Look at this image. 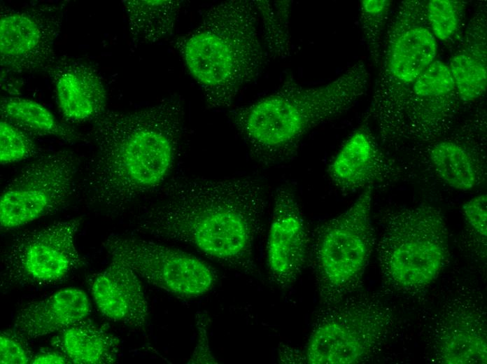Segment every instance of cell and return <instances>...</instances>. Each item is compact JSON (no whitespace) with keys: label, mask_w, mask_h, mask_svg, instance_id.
<instances>
[{"label":"cell","mask_w":487,"mask_h":364,"mask_svg":"<svg viewBox=\"0 0 487 364\" xmlns=\"http://www.w3.org/2000/svg\"><path fill=\"white\" fill-rule=\"evenodd\" d=\"M163 188L161 199L137 216V231L188 244L234 269L253 268L267 205L257 180L182 177Z\"/></svg>","instance_id":"obj_1"},{"label":"cell","mask_w":487,"mask_h":364,"mask_svg":"<svg viewBox=\"0 0 487 364\" xmlns=\"http://www.w3.org/2000/svg\"><path fill=\"white\" fill-rule=\"evenodd\" d=\"M183 108L178 99L132 111L106 110L93 120L96 152L82 189L86 203L111 214L162 186L178 154Z\"/></svg>","instance_id":"obj_2"},{"label":"cell","mask_w":487,"mask_h":364,"mask_svg":"<svg viewBox=\"0 0 487 364\" xmlns=\"http://www.w3.org/2000/svg\"><path fill=\"white\" fill-rule=\"evenodd\" d=\"M369 83L362 61L322 85L304 86L290 77L272 94L232 111L231 118L256 160L279 164L296 156L309 131L351 108Z\"/></svg>","instance_id":"obj_3"},{"label":"cell","mask_w":487,"mask_h":364,"mask_svg":"<svg viewBox=\"0 0 487 364\" xmlns=\"http://www.w3.org/2000/svg\"><path fill=\"white\" fill-rule=\"evenodd\" d=\"M259 23L254 1H222L210 7L199 25L177 40L176 48L209 106H231L266 64L268 53Z\"/></svg>","instance_id":"obj_4"},{"label":"cell","mask_w":487,"mask_h":364,"mask_svg":"<svg viewBox=\"0 0 487 364\" xmlns=\"http://www.w3.org/2000/svg\"><path fill=\"white\" fill-rule=\"evenodd\" d=\"M425 3L402 2L383 34L369 115L385 142L392 144L414 82L437 54Z\"/></svg>","instance_id":"obj_5"},{"label":"cell","mask_w":487,"mask_h":364,"mask_svg":"<svg viewBox=\"0 0 487 364\" xmlns=\"http://www.w3.org/2000/svg\"><path fill=\"white\" fill-rule=\"evenodd\" d=\"M373 187L364 189L344 212L313 232L309 256L320 302H337L362 276L374 244L371 221Z\"/></svg>","instance_id":"obj_6"},{"label":"cell","mask_w":487,"mask_h":364,"mask_svg":"<svg viewBox=\"0 0 487 364\" xmlns=\"http://www.w3.org/2000/svg\"><path fill=\"white\" fill-rule=\"evenodd\" d=\"M385 276L403 288L431 283L449 256V232L442 211L429 204L389 216L377 246Z\"/></svg>","instance_id":"obj_7"},{"label":"cell","mask_w":487,"mask_h":364,"mask_svg":"<svg viewBox=\"0 0 487 364\" xmlns=\"http://www.w3.org/2000/svg\"><path fill=\"white\" fill-rule=\"evenodd\" d=\"M78 159L60 150L23 167L1 192V230H15L53 214L69 201L76 188Z\"/></svg>","instance_id":"obj_8"},{"label":"cell","mask_w":487,"mask_h":364,"mask_svg":"<svg viewBox=\"0 0 487 364\" xmlns=\"http://www.w3.org/2000/svg\"><path fill=\"white\" fill-rule=\"evenodd\" d=\"M81 222V218L57 221L15 237L2 256V283L55 284L83 267L85 260L76 243Z\"/></svg>","instance_id":"obj_9"},{"label":"cell","mask_w":487,"mask_h":364,"mask_svg":"<svg viewBox=\"0 0 487 364\" xmlns=\"http://www.w3.org/2000/svg\"><path fill=\"white\" fill-rule=\"evenodd\" d=\"M322 309L305 349L311 364H353L366 359L380 337V314L368 298H351Z\"/></svg>","instance_id":"obj_10"},{"label":"cell","mask_w":487,"mask_h":364,"mask_svg":"<svg viewBox=\"0 0 487 364\" xmlns=\"http://www.w3.org/2000/svg\"><path fill=\"white\" fill-rule=\"evenodd\" d=\"M103 246L111 258L120 260L139 277L167 292L196 298L216 284V271L186 252L152 241L111 235Z\"/></svg>","instance_id":"obj_11"},{"label":"cell","mask_w":487,"mask_h":364,"mask_svg":"<svg viewBox=\"0 0 487 364\" xmlns=\"http://www.w3.org/2000/svg\"><path fill=\"white\" fill-rule=\"evenodd\" d=\"M64 4L1 8L0 62L4 69L26 74L49 69L62 29Z\"/></svg>","instance_id":"obj_12"},{"label":"cell","mask_w":487,"mask_h":364,"mask_svg":"<svg viewBox=\"0 0 487 364\" xmlns=\"http://www.w3.org/2000/svg\"><path fill=\"white\" fill-rule=\"evenodd\" d=\"M460 102L449 66L435 59L414 82L392 144L440 139L452 126Z\"/></svg>","instance_id":"obj_13"},{"label":"cell","mask_w":487,"mask_h":364,"mask_svg":"<svg viewBox=\"0 0 487 364\" xmlns=\"http://www.w3.org/2000/svg\"><path fill=\"white\" fill-rule=\"evenodd\" d=\"M304 215L292 189L279 187L267 242V262L271 277L282 288L290 287L309 256L310 238Z\"/></svg>","instance_id":"obj_14"},{"label":"cell","mask_w":487,"mask_h":364,"mask_svg":"<svg viewBox=\"0 0 487 364\" xmlns=\"http://www.w3.org/2000/svg\"><path fill=\"white\" fill-rule=\"evenodd\" d=\"M88 284L97 309L106 318L136 328L146 326L148 302L139 276L125 262L111 258Z\"/></svg>","instance_id":"obj_15"},{"label":"cell","mask_w":487,"mask_h":364,"mask_svg":"<svg viewBox=\"0 0 487 364\" xmlns=\"http://www.w3.org/2000/svg\"><path fill=\"white\" fill-rule=\"evenodd\" d=\"M399 172L397 165L383 155L364 127L348 138L327 168L330 178L344 193L391 181Z\"/></svg>","instance_id":"obj_16"},{"label":"cell","mask_w":487,"mask_h":364,"mask_svg":"<svg viewBox=\"0 0 487 364\" xmlns=\"http://www.w3.org/2000/svg\"><path fill=\"white\" fill-rule=\"evenodd\" d=\"M58 104L72 122L93 120L106 111V92L97 72L78 60L61 59L48 69Z\"/></svg>","instance_id":"obj_17"},{"label":"cell","mask_w":487,"mask_h":364,"mask_svg":"<svg viewBox=\"0 0 487 364\" xmlns=\"http://www.w3.org/2000/svg\"><path fill=\"white\" fill-rule=\"evenodd\" d=\"M90 312L91 303L83 290L64 288L23 305L13 329L27 340L36 339L57 333L85 319Z\"/></svg>","instance_id":"obj_18"},{"label":"cell","mask_w":487,"mask_h":364,"mask_svg":"<svg viewBox=\"0 0 487 364\" xmlns=\"http://www.w3.org/2000/svg\"><path fill=\"white\" fill-rule=\"evenodd\" d=\"M50 344L71 363L111 364L118 360L120 341L107 329L85 318L58 332Z\"/></svg>","instance_id":"obj_19"},{"label":"cell","mask_w":487,"mask_h":364,"mask_svg":"<svg viewBox=\"0 0 487 364\" xmlns=\"http://www.w3.org/2000/svg\"><path fill=\"white\" fill-rule=\"evenodd\" d=\"M449 67L461 102H472L484 94L487 74L484 21L477 18L470 26L463 46L451 57Z\"/></svg>","instance_id":"obj_20"},{"label":"cell","mask_w":487,"mask_h":364,"mask_svg":"<svg viewBox=\"0 0 487 364\" xmlns=\"http://www.w3.org/2000/svg\"><path fill=\"white\" fill-rule=\"evenodd\" d=\"M428 157L437 176L453 189L470 190L482 181L484 174L479 159L460 142L451 139L435 141Z\"/></svg>","instance_id":"obj_21"},{"label":"cell","mask_w":487,"mask_h":364,"mask_svg":"<svg viewBox=\"0 0 487 364\" xmlns=\"http://www.w3.org/2000/svg\"><path fill=\"white\" fill-rule=\"evenodd\" d=\"M135 43H155L173 31L181 2L171 0L122 1Z\"/></svg>","instance_id":"obj_22"},{"label":"cell","mask_w":487,"mask_h":364,"mask_svg":"<svg viewBox=\"0 0 487 364\" xmlns=\"http://www.w3.org/2000/svg\"><path fill=\"white\" fill-rule=\"evenodd\" d=\"M1 119L30 135L54 136L66 141L79 137L70 126L60 122L45 106L26 98L4 97L1 99Z\"/></svg>","instance_id":"obj_23"},{"label":"cell","mask_w":487,"mask_h":364,"mask_svg":"<svg viewBox=\"0 0 487 364\" xmlns=\"http://www.w3.org/2000/svg\"><path fill=\"white\" fill-rule=\"evenodd\" d=\"M263 32L264 46L272 57L290 55V18L292 1H254Z\"/></svg>","instance_id":"obj_24"},{"label":"cell","mask_w":487,"mask_h":364,"mask_svg":"<svg viewBox=\"0 0 487 364\" xmlns=\"http://www.w3.org/2000/svg\"><path fill=\"white\" fill-rule=\"evenodd\" d=\"M442 358L444 363H486L487 347L481 335L470 328L459 327L443 339Z\"/></svg>","instance_id":"obj_25"},{"label":"cell","mask_w":487,"mask_h":364,"mask_svg":"<svg viewBox=\"0 0 487 364\" xmlns=\"http://www.w3.org/2000/svg\"><path fill=\"white\" fill-rule=\"evenodd\" d=\"M390 1L364 0L360 3V20L368 51L378 66L385 25L388 21Z\"/></svg>","instance_id":"obj_26"},{"label":"cell","mask_w":487,"mask_h":364,"mask_svg":"<svg viewBox=\"0 0 487 364\" xmlns=\"http://www.w3.org/2000/svg\"><path fill=\"white\" fill-rule=\"evenodd\" d=\"M430 29L442 42H449L459 31L463 20L465 4L460 1L430 0L425 3Z\"/></svg>","instance_id":"obj_27"},{"label":"cell","mask_w":487,"mask_h":364,"mask_svg":"<svg viewBox=\"0 0 487 364\" xmlns=\"http://www.w3.org/2000/svg\"><path fill=\"white\" fill-rule=\"evenodd\" d=\"M37 147L27 132L1 119L0 122V162L6 164L31 158Z\"/></svg>","instance_id":"obj_28"},{"label":"cell","mask_w":487,"mask_h":364,"mask_svg":"<svg viewBox=\"0 0 487 364\" xmlns=\"http://www.w3.org/2000/svg\"><path fill=\"white\" fill-rule=\"evenodd\" d=\"M33 353L27 340L13 329L1 332L0 335V363L1 364L31 363Z\"/></svg>","instance_id":"obj_29"},{"label":"cell","mask_w":487,"mask_h":364,"mask_svg":"<svg viewBox=\"0 0 487 364\" xmlns=\"http://www.w3.org/2000/svg\"><path fill=\"white\" fill-rule=\"evenodd\" d=\"M463 212L466 221L479 236L487 237V196L481 194L475 196L463 205Z\"/></svg>","instance_id":"obj_30"},{"label":"cell","mask_w":487,"mask_h":364,"mask_svg":"<svg viewBox=\"0 0 487 364\" xmlns=\"http://www.w3.org/2000/svg\"><path fill=\"white\" fill-rule=\"evenodd\" d=\"M196 326L198 339L188 363H217L212 354L208 338V316L204 313H197Z\"/></svg>","instance_id":"obj_31"},{"label":"cell","mask_w":487,"mask_h":364,"mask_svg":"<svg viewBox=\"0 0 487 364\" xmlns=\"http://www.w3.org/2000/svg\"><path fill=\"white\" fill-rule=\"evenodd\" d=\"M31 363H71L68 357L61 351L55 349L53 351H41L34 356Z\"/></svg>","instance_id":"obj_32"}]
</instances>
